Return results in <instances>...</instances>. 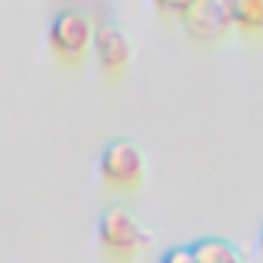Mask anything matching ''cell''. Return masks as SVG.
<instances>
[{
  "label": "cell",
  "instance_id": "cell-8",
  "mask_svg": "<svg viewBox=\"0 0 263 263\" xmlns=\"http://www.w3.org/2000/svg\"><path fill=\"white\" fill-rule=\"evenodd\" d=\"M260 251H263V232H260Z\"/></svg>",
  "mask_w": 263,
  "mask_h": 263
},
{
  "label": "cell",
  "instance_id": "cell-4",
  "mask_svg": "<svg viewBox=\"0 0 263 263\" xmlns=\"http://www.w3.org/2000/svg\"><path fill=\"white\" fill-rule=\"evenodd\" d=\"M183 19L195 37H217L229 28V22H235L229 0H198Z\"/></svg>",
  "mask_w": 263,
  "mask_h": 263
},
{
  "label": "cell",
  "instance_id": "cell-7",
  "mask_svg": "<svg viewBox=\"0 0 263 263\" xmlns=\"http://www.w3.org/2000/svg\"><path fill=\"white\" fill-rule=\"evenodd\" d=\"M155 4L164 10V13H177V16H186L198 0H155Z\"/></svg>",
  "mask_w": 263,
  "mask_h": 263
},
{
  "label": "cell",
  "instance_id": "cell-1",
  "mask_svg": "<svg viewBox=\"0 0 263 263\" xmlns=\"http://www.w3.org/2000/svg\"><path fill=\"white\" fill-rule=\"evenodd\" d=\"M93 37H96V31H93L90 19L84 13H78V10L59 13L53 19V25H50V44H53V50L59 56H68V59H74L87 47H93Z\"/></svg>",
  "mask_w": 263,
  "mask_h": 263
},
{
  "label": "cell",
  "instance_id": "cell-5",
  "mask_svg": "<svg viewBox=\"0 0 263 263\" xmlns=\"http://www.w3.org/2000/svg\"><path fill=\"white\" fill-rule=\"evenodd\" d=\"M93 50H96V59H99L108 71H115V68L127 65V59H130L127 34H124L121 28H115V25H102V28H96Z\"/></svg>",
  "mask_w": 263,
  "mask_h": 263
},
{
  "label": "cell",
  "instance_id": "cell-6",
  "mask_svg": "<svg viewBox=\"0 0 263 263\" xmlns=\"http://www.w3.org/2000/svg\"><path fill=\"white\" fill-rule=\"evenodd\" d=\"M232 4V16L235 22L263 28V0H229Z\"/></svg>",
  "mask_w": 263,
  "mask_h": 263
},
{
  "label": "cell",
  "instance_id": "cell-3",
  "mask_svg": "<svg viewBox=\"0 0 263 263\" xmlns=\"http://www.w3.org/2000/svg\"><path fill=\"white\" fill-rule=\"evenodd\" d=\"M99 241L108 251H115V254H130V251H137L140 245H146L149 235L143 232V226L130 217L127 211L111 208L99 220Z\"/></svg>",
  "mask_w": 263,
  "mask_h": 263
},
{
  "label": "cell",
  "instance_id": "cell-2",
  "mask_svg": "<svg viewBox=\"0 0 263 263\" xmlns=\"http://www.w3.org/2000/svg\"><path fill=\"white\" fill-rule=\"evenodd\" d=\"M99 171L102 180L111 186H134L143 177V152L127 140H115L111 146H105L99 158Z\"/></svg>",
  "mask_w": 263,
  "mask_h": 263
}]
</instances>
